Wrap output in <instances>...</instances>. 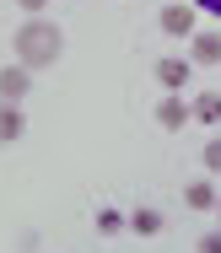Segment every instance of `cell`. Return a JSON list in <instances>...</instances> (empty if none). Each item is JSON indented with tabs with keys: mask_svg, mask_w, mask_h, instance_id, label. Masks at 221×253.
<instances>
[{
	"mask_svg": "<svg viewBox=\"0 0 221 253\" xmlns=\"http://www.w3.org/2000/svg\"><path fill=\"white\" fill-rule=\"evenodd\" d=\"M11 49H16V59H22L27 70H49L59 59V49H65V33H59L49 16H27V22L11 33Z\"/></svg>",
	"mask_w": 221,
	"mask_h": 253,
	"instance_id": "obj_1",
	"label": "cell"
},
{
	"mask_svg": "<svg viewBox=\"0 0 221 253\" xmlns=\"http://www.w3.org/2000/svg\"><path fill=\"white\" fill-rule=\"evenodd\" d=\"M157 22H162L167 38L189 43V38L200 33V27H194V22H200V5H194V0H173V5H162V16H157Z\"/></svg>",
	"mask_w": 221,
	"mask_h": 253,
	"instance_id": "obj_2",
	"label": "cell"
},
{
	"mask_svg": "<svg viewBox=\"0 0 221 253\" xmlns=\"http://www.w3.org/2000/svg\"><path fill=\"white\" fill-rule=\"evenodd\" d=\"M189 81H194V59L189 54H162L157 59V86L162 92H183Z\"/></svg>",
	"mask_w": 221,
	"mask_h": 253,
	"instance_id": "obj_3",
	"label": "cell"
},
{
	"mask_svg": "<svg viewBox=\"0 0 221 253\" xmlns=\"http://www.w3.org/2000/svg\"><path fill=\"white\" fill-rule=\"evenodd\" d=\"M157 124H162L167 135L189 129V124H194V108H189V97H183V92H162V102H157Z\"/></svg>",
	"mask_w": 221,
	"mask_h": 253,
	"instance_id": "obj_4",
	"label": "cell"
},
{
	"mask_svg": "<svg viewBox=\"0 0 221 253\" xmlns=\"http://www.w3.org/2000/svg\"><path fill=\"white\" fill-rule=\"evenodd\" d=\"M33 76H38V70H27L22 59H11V65L0 70V102H27V92H33Z\"/></svg>",
	"mask_w": 221,
	"mask_h": 253,
	"instance_id": "obj_5",
	"label": "cell"
},
{
	"mask_svg": "<svg viewBox=\"0 0 221 253\" xmlns=\"http://www.w3.org/2000/svg\"><path fill=\"white\" fill-rule=\"evenodd\" d=\"M183 205H189L194 215H216V205H221V194H216V178L205 172V178L183 183Z\"/></svg>",
	"mask_w": 221,
	"mask_h": 253,
	"instance_id": "obj_6",
	"label": "cell"
},
{
	"mask_svg": "<svg viewBox=\"0 0 221 253\" xmlns=\"http://www.w3.org/2000/svg\"><path fill=\"white\" fill-rule=\"evenodd\" d=\"M189 59H194V70L200 65H221V33L216 27H205V33L189 38Z\"/></svg>",
	"mask_w": 221,
	"mask_h": 253,
	"instance_id": "obj_7",
	"label": "cell"
},
{
	"mask_svg": "<svg viewBox=\"0 0 221 253\" xmlns=\"http://www.w3.org/2000/svg\"><path fill=\"white\" fill-rule=\"evenodd\" d=\"M92 226H97V237H124V232H130V210L97 205V210H92Z\"/></svg>",
	"mask_w": 221,
	"mask_h": 253,
	"instance_id": "obj_8",
	"label": "cell"
},
{
	"mask_svg": "<svg viewBox=\"0 0 221 253\" xmlns=\"http://www.w3.org/2000/svg\"><path fill=\"white\" fill-rule=\"evenodd\" d=\"M162 226H167V215L157 205H135V210H130V232H135V237H162Z\"/></svg>",
	"mask_w": 221,
	"mask_h": 253,
	"instance_id": "obj_9",
	"label": "cell"
},
{
	"mask_svg": "<svg viewBox=\"0 0 221 253\" xmlns=\"http://www.w3.org/2000/svg\"><path fill=\"white\" fill-rule=\"evenodd\" d=\"M22 129H27L22 102H0V146H16V140H22Z\"/></svg>",
	"mask_w": 221,
	"mask_h": 253,
	"instance_id": "obj_10",
	"label": "cell"
},
{
	"mask_svg": "<svg viewBox=\"0 0 221 253\" xmlns=\"http://www.w3.org/2000/svg\"><path fill=\"white\" fill-rule=\"evenodd\" d=\"M189 108H194V124H205V129H216V124H221V92H211V86L194 92Z\"/></svg>",
	"mask_w": 221,
	"mask_h": 253,
	"instance_id": "obj_11",
	"label": "cell"
},
{
	"mask_svg": "<svg viewBox=\"0 0 221 253\" xmlns=\"http://www.w3.org/2000/svg\"><path fill=\"white\" fill-rule=\"evenodd\" d=\"M200 167H205L211 178L221 172V135H211V140H205V151H200Z\"/></svg>",
	"mask_w": 221,
	"mask_h": 253,
	"instance_id": "obj_12",
	"label": "cell"
},
{
	"mask_svg": "<svg viewBox=\"0 0 221 253\" xmlns=\"http://www.w3.org/2000/svg\"><path fill=\"white\" fill-rule=\"evenodd\" d=\"M194 253H221V226H211V232H200V243H194Z\"/></svg>",
	"mask_w": 221,
	"mask_h": 253,
	"instance_id": "obj_13",
	"label": "cell"
},
{
	"mask_svg": "<svg viewBox=\"0 0 221 253\" xmlns=\"http://www.w3.org/2000/svg\"><path fill=\"white\" fill-rule=\"evenodd\" d=\"M16 5H22V16H44V5H49V0H16Z\"/></svg>",
	"mask_w": 221,
	"mask_h": 253,
	"instance_id": "obj_14",
	"label": "cell"
},
{
	"mask_svg": "<svg viewBox=\"0 0 221 253\" xmlns=\"http://www.w3.org/2000/svg\"><path fill=\"white\" fill-rule=\"evenodd\" d=\"M194 5H200L205 16H216V22H221V0H194Z\"/></svg>",
	"mask_w": 221,
	"mask_h": 253,
	"instance_id": "obj_15",
	"label": "cell"
},
{
	"mask_svg": "<svg viewBox=\"0 0 221 253\" xmlns=\"http://www.w3.org/2000/svg\"><path fill=\"white\" fill-rule=\"evenodd\" d=\"M216 221H221V205H216Z\"/></svg>",
	"mask_w": 221,
	"mask_h": 253,
	"instance_id": "obj_16",
	"label": "cell"
}]
</instances>
